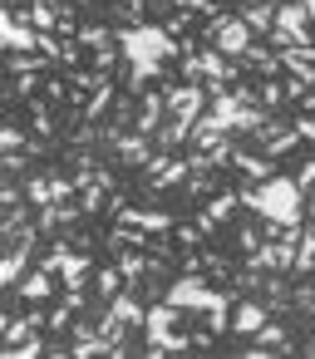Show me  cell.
I'll return each mask as SVG.
<instances>
[{
  "mask_svg": "<svg viewBox=\"0 0 315 359\" xmlns=\"http://www.w3.org/2000/svg\"><path fill=\"white\" fill-rule=\"evenodd\" d=\"M89 55H99V50H114L119 45V35H114V25H104V20H94V25H79V35H74Z\"/></svg>",
  "mask_w": 315,
  "mask_h": 359,
  "instance_id": "obj_14",
  "label": "cell"
},
{
  "mask_svg": "<svg viewBox=\"0 0 315 359\" xmlns=\"http://www.w3.org/2000/svg\"><path fill=\"white\" fill-rule=\"evenodd\" d=\"M182 315H187V310H177L173 300H158V305H148V320H143V334H148V339H158V334H168V330H177V325H182Z\"/></svg>",
  "mask_w": 315,
  "mask_h": 359,
  "instance_id": "obj_12",
  "label": "cell"
},
{
  "mask_svg": "<svg viewBox=\"0 0 315 359\" xmlns=\"http://www.w3.org/2000/svg\"><path fill=\"white\" fill-rule=\"evenodd\" d=\"M182 187H187L192 197H212V192H217V172H192Z\"/></svg>",
  "mask_w": 315,
  "mask_h": 359,
  "instance_id": "obj_23",
  "label": "cell"
},
{
  "mask_svg": "<svg viewBox=\"0 0 315 359\" xmlns=\"http://www.w3.org/2000/svg\"><path fill=\"white\" fill-rule=\"evenodd\" d=\"M266 320H271V305H266V300H236V310H232V334H236V339H251Z\"/></svg>",
  "mask_w": 315,
  "mask_h": 359,
  "instance_id": "obj_9",
  "label": "cell"
},
{
  "mask_svg": "<svg viewBox=\"0 0 315 359\" xmlns=\"http://www.w3.org/2000/svg\"><path fill=\"white\" fill-rule=\"evenodd\" d=\"M310 45H315V30H310Z\"/></svg>",
  "mask_w": 315,
  "mask_h": 359,
  "instance_id": "obj_34",
  "label": "cell"
},
{
  "mask_svg": "<svg viewBox=\"0 0 315 359\" xmlns=\"http://www.w3.org/2000/svg\"><path fill=\"white\" fill-rule=\"evenodd\" d=\"M20 202H30V197H25V187H15V177H6V187H0V207L11 212V207H20Z\"/></svg>",
  "mask_w": 315,
  "mask_h": 359,
  "instance_id": "obj_26",
  "label": "cell"
},
{
  "mask_svg": "<svg viewBox=\"0 0 315 359\" xmlns=\"http://www.w3.org/2000/svg\"><path fill=\"white\" fill-rule=\"evenodd\" d=\"M25 197H30V207H50L55 202V172H25Z\"/></svg>",
  "mask_w": 315,
  "mask_h": 359,
  "instance_id": "obj_16",
  "label": "cell"
},
{
  "mask_svg": "<svg viewBox=\"0 0 315 359\" xmlns=\"http://www.w3.org/2000/svg\"><path fill=\"white\" fill-rule=\"evenodd\" d=\"M30 123L40 138H55V114H50V99H30Z\"/></svg>",
  "mask_w": 315,
  "mask_h": 359,
  "instance_id": "obj_19",
  "label": "cell"
},
{
  "mask_svg": "<svg viewBox=\"0 0 315 359\" xmlns=\"http://www.w3.org/2000/svg\"><path fill=\"white\" fill-rule=\"evenodd\" d=\"M119 290H128L123 271H119V266H99V271H94V295H99V300H114Z\"/></svg>",
  "mask_w": 315,
  "mask_h": 359,
  "instance_id": "obj_18",
  "label": "cell"
},
{
  "mask_svg": "<svg viewBox=\"0 0 315 359\" xmlns=\"http://www.w3.org/2000/svg\"><path fill=\"white\" fill-rule=\"evenodd\" d=\"M45 330H50V310L45 305H30L25 315H6V320H0V339H6V344H20L30 334H45Z\"/></svg>",
  "mask_w": 315,
  "mask_h": 359,
  "instance_id": "obj_6",
  "label": "cell"
},
{
  "mask_svg": "<svg viewBox=\"0 0 315 359\" xmlns=\"http://www.w3.org/2000/svg\"><path fill=\"white\" fill-rule=\"evenodd\" d=\"M74 6H99V0H74Z\"/></svg>",
  "mask_w": 315,
  "mask_h": 359,
  "instance_id": "obj_32",
  "label": "cell"
},
{
  "mask_svg": "<svg viewBox=\"0 0 315 359\" xmlns=\"http://www.w3.org/2000/svg\"><path fill=\"white\" fill-rule=\"evenodd\" d=\"M305 222H315V197H310V202H305Z\"/></svg>",
  "mask_w": 315,
  "mask_h": 359,
  "instance_id": "obj_31",
  "label": "cell"
},
{
  "mask_svg": "<svg viewBox=\"0 0 315 359\" xmlns=\"http://www.w3.org/2000/svg\"><path fill=\"white\" fill-rule=\"evenodd\" d=\"M114 217H119V222H128V226H143V231H173V226H177V217H173V212H153V207H128V202H123V207H119Z\"/></svg>",
  "mask_w": 315,
  "mask_h": 359,
  "instance_id": "obj_10",
  "label": "cell"
},
{
  "mask_svg": "<svg viewBox=\"0 0 315 359\" xmlns=\"http://www.w3.org/2000/svg\"><path fill=\"white\" fill-rule=\"evenodd\" d=\"M236 207H241V187H236V192H212V202H207V212H202V217H207L212 226H222V222H232V212H236Z\"/></svg>",
  "mask_w": 315,
  "mask_h": 359,
  "instance_id": "obj_17",
  "label": "cell"
},
{
  "mask_svg": "<svg viewBox=\"0 0 315 359\" xmlns=\"http://www.w3.org/2000/svg\"><path fill=\"white\" fill-rule=\"evenodd\" d=\"M295 182H300L305 192H315V153H310V163H305V168L295 172Z\"/></svg>",
  "mask_w": 315,
  "mask_h": 359,
  "instance_id": "obj_30",
  "label": "cell"
},
{
  "mask_svg": "<svg viewBox=\"0 0 315 359\" xmlns=\"http://www.w3.org/2000/svg\"><path fill=\"white\" fill-rule=\"evenodd\" d=\"M236 246H241L246 256L261 251V246H266V226H241V231H236Z\"/></svg>",
  "mask_w": 315,
  "mask_h": 359,
  "instance_id": "obj_24",
  "label": "cell"
},
{
  "mask_svg": "<svg viewBox=\"0 0 315 359\" xmlns=\"http://www.w3.org/2000/svg\"><path fill=\"white\" fill-rule=\"evenodd\" d=\"M241 65H246V69H256L261 79H281V74H286V69H281V50H266L261 40L241 55Z\"/></svg>",
  "mask_w": 315,
  "mask_h": 359,
  "instance_id": "obj_13",
  "label": "cell"
},
{
  "mask_svg": "<svg viewBox=\"0 0 315 359\" xmlns=\"http://www.w3.org/2000/svg\"><path fill=\"white\" fill-rule=\"evenodd\" d=\"M74 315H79V305H74V300L65 295V300H60V305L50 310V330H60V334H69V330H74Z\"/></svg>",
  "mask_w": 315,
  "mask_h": 359,
  "instance_id": "obj_21",
  "label": "cell"
},
{
  "mask_svg": "<svg viewBox=\"0 0 315 359\" xmlns=\"http://www.w3.org/2000/svg\"><path fill=\"white\" fill-rule=\"evenodd\" d=\"M232 172H241L246 182H266V177L276 172V163H271V158H266L261 148H256V153H246V148H236V153H232Z\"/></svg>",
  "mask_w": 315,
  "mask_h": 359,
  "instance_id": "obj_11",
  "label": "cell"
},
{
  "mask_svg": "<svg viewBox=\"0 0 315 359\" xmlns=\"http://www.w3.org/2000/svg\"><path fill=\"white\" fill-rule=\"evenodd\" d=\"M295 133H300L305 143H315V114H300V118H295Z\"/></svg>",
  "mask_w": 315,
  "mask_h": 359,
  "instance_id": "obj_29",
  "label": "cell"
},
{
  "mask_svg": "<svg viewBox=\"0 0 315 359\" xmlns=\"http://www.w3.org/2000/svg\"><path fill=\"white\" fill-rule=\"evenodd\" d=\"M241 6H251V0H241Z\"/></svg>",
  "mask_w": 315,
  "mask_h": 359,
  "instance_id": "obj_35",
  "label": "cell"
},
{
  "mask_svg": "<svg viewBox=\"0 0 315 359\" xmlns=\"http://www.w3.org/2000/svg\"><path fill=\"white\" fill-rule=\"evenodd\" d=\"M173 6H192V0H173Z\"/></svg>",
  "mask_w": 315,
  "mask_h": 359,
  "instance_id": "obj_33",
  "label": "cell"
},
{
  "mask_svg": "<svg viewBox=\"0 0 315 359\" xmlns=\"http://www.w3.org/2000/svg\"><path fill=\"white\" fill-rule=\"evenodd\" d=\"M241 20L256 30V40L261 35H271L276 30V6H271V0H251V6H241Z\"/></svg>",
  "mask_w": 315,
  "mask_h": 359,
  "instance_id": "obj_15",
  "label": "cell"
},
{
  "mask_svg": "<svg viewBox=\"0 0 315 359\" xmlns=\"http://www.w3.org/2000/svg\"><path fill=\"white\" fill-rule=\"evenodd\" d=\"M40 354H50L45 334H30V339H20V344H6V359H40Z\"/></svg>",
  "mask_w": 315,
  "mask_h": 359,
  "instance_id": "obj_20",
  "label": "cell"
},
{
  "mask_svg": "<svg viewBox=\"0 0 315 359\" xmlns=\"http://www.w3.org/2000/svg\"><path fill=\"white\" fill-rule=\"evenodd\" d=\"M173 236H177V246H182V251H192V246L202 241V226H197V222H177V226H173Z\"/></svg>",
  "mask_w": 315,
  "mask_h": 359,
  "instance_id": "obj_25",
  "label": "cell"
},
{
  "mask_svg": "<svg viewBox=\"0 0 315 359\" xmlns=\"http://www.w3.org/2000/svg\"><path fill=\"white\" fill-rule=\"evenodd\" d=\"M123 65H128V89H148L153 79L168 74V60H182V40L168 35V25H148V20H123L114 25Z\"/></svg>",
  "mask_w": 315,
  "mask_h": 359,
  "instance_id": "obj_1",
  "label": "cell"
},
{
  "mask_svg": "<svg viewBox=\"0 0 315 359\" xmlns=\"http://www.w3.org/2000/svg\"><path fill=\"white\" fill-rule=\"evenodd\" d=\"M276 30H281L290 45H310L315 20H310V11H305V0H281V6H276Z\"/></svg>",
  "mask_w": 315,
  "mask_h": 359,
  "instance_id": "obj_4",
  "label": "cell"
},
{
  "mask_svg": "<svg viewBox=\"0 0 315 359\" xmlns=\"http://www.w3.org/2000/svg\"><path fill=\"white\" fill-rule=\"evenodd\" d=\"M241 207L256 222H276V226H300L305 222V187L295 177L271 172L266 182H246L241 187Z\"/></svg>",
  "mask_w": 315,
  "mask_h": 359,
  "instance_id": "obj_2",
  "label": "cell"
},
{
  "mask_svg": "<svg viewBox=\"0 0 315 359\" xmlns=\"http://www.w3.org/2000/svg\"><path fill=\"white\" fill-rule=\"evenodd\" d=\"M40 89V74H15V84H11V99H30Z\"/></svg>",
  "mask_w": 315,
  "mask_h": 359,
  "instance_id": "obj_28",
  "label": "cell"
},
{
  "mask_svg": "<svg viewBox=\"0 0 315 359\" xmlns=\"http://www.w3.org/2000/svg\"><path fill=\"white\" fill-rule=\"evenodd\" d=\"M60 6H65V0H60Z\"/></svg>",
  "mask_w": 315,
  "mask_h": 359,
  "instance_id": "obj_36",
  "label": "cell"
},
{
  "mask_svg": "<svg viewBox=\"0 0 315 359\" xmlns=\"http://www.w3.org/2000/svg\"><path fill=\"white\" fill-rule=\"evenodd\" d=\"M25 168H30V153H6V163H0L6 177H25Z\"/></svg>",
  "mask_w": 315,
  "mask_h": 359,
  "instance_id": "obj_27",
  "label": "cell"
},
{
  "mask_svg": "<svg viewBox=\"0 0 315 359\" xmlns=\"http://www.w3.org/2000/svg\"><path fill=\"white\" fill-rule=\"evenodd\" d=\"M295 143H305V138L295 133V123L286 128V123H276V118H271V123H266V128L256 133V148H261V153H266L271 163H276V158H286V153H290Z\"/></svg>",
  "mask_w": 315,
  "mask_h": 359,
  "instance_id": "obj_8",
  "label": "cell"
},
{
  "mask_svg": "<svg viewBox=\"0 0 315 359\" xmlns=\"http://www.w3.org/2000/svg\"><path fill=\"white\" fill-rule=\"evenodd\" d=\"M168 118V89H143L138 109H133V133H158V123Z\"/></svg>",
  "mask_w": 315,
  "mask_h": 359,
  "instance_id": "obj_7",
  "label": "cell"
},
{
  "mask_svg": "<svg viewBox=\"0 0 315 359\" xmlns=\"http://www.w3.org/2000/svg\"><path fill=\"white\" fill-rule=\"evenodd\" d=\"M0 40H6V55L40 50V30H35V20H30V11L6 6V15H0Z\"/></svg>",
  "mask_w": 315,
  "mask_h": 359,
  "instance_id": "obj_3",
  "label": "cell"
},
{
  "mask_svg": "<svg viewBox=\"0 0 315 359\" xmlns=\"http://www.w3.org/2000/svg\"><path fill=\"white\" fill-rule=\"evenodd\" d=\"M0 148H6V153H25L30 148V133L20 123H6V128H0Z\"/></svg>",
  "mask_w": 315,
  "mask_h": 359,
  "instance_id": "obj_22",
  "label": "cell"
},
{
  "mask_svg": "<svg viewBox=\"0 0 315 359\" xmlns=\"http://www.w3.org/2000/svg\"><path fill=\"white\" fill-rule=\"evenodd\" d=\"M55 290H65V280H60L50 266H30V271L20 276V285H15V295H20L25 305H45V300H55Z\"/></svg>",
  "mask_w": 315,
  "mask_h": 359,
  "instance_id": "obj_5",
  "label": "cell"
}]
</instances>
